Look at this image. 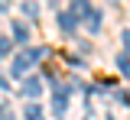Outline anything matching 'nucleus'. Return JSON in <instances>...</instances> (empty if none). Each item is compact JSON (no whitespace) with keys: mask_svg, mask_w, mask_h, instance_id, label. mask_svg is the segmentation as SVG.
Segmentation results:
<instances>
[{"mask_svg":"<svg viewBox=\"0 0 130 120\" xmlns=\"http://www.w3.org/2000/svg\"><path fill=\"white\" fill-rule=\"evenodd\" d=\"M26 120H42V110H39L36 104H29V107H26Z\"/></svg>","mask_w":130,"mask_h":120,"instance_id":"8","label":"nucleus"},{"mask_svg":"<svg viewBox=\"0 0 130 120\" xmlns=\"http://www.w3.org/2000/svg\"><path fill=\"white\" fill-rule=\"evenodd\" d=\"M68 13H72L75 19H88L91 13H94V10H91V3H88V0H72V7H68Z\"/></svg>","mask_w":130,"mask_h":120,"instance_id":"2","label":"nucleus"},{"mask_svg":"<svg viewBox=\"0 0 130 120\" xmlns=\"http://www.w3.org/2000/svg\"><path fill=\"white\" fill-rule=\"evenodd\" d=\"M10 49H13V46H10V39L3 36V39H0V55H10Z\"/></svg>","mask_w":130,"mask_h":120,"instance_id":"10","label":"nucleus"},{"mask_svg":"<svg viewBox=\"0 0 130 120\" xmlns=\"http://www.w3.org/2000/svg\"><path fill=\"white\" fill-rule=\"evenodd\" d=\"M117 101L124 104V107H130V94H127V91H117Z\"/></svg>","mask_w":130,"mask_h":120,"instance_id":"11","label":"nucleus"},{"mask_svg":"<svg viewBox=\"0 0 130 120\" xmlns=\"http://www.w3.org/2000/svg\"><path fill=\"white\" fill-rule=\"evenodd\" d=\"M46 52H49V49H23V52L13 58V68H10V71H13V78L26 75L36 62H42V58H46Z\"/></svg>","mask_w":130,"mask_h":120,"instance_id":"1","label":"nucleus"},{"mask_svg":"<svg viewBox=\"0 0 130 120\" xmlns=\"http://www.w3.org/2000/svg\"><path fill=\"white\" fill-rule=\"evenodd\" d=\"M3 120H13V114H10V107H3Z\"/></svg>","mask_w":130,"mask_h":120,"instance_id":"13","label":"nucleus"},{"mask_svg":"<svg viewBox=\"0 0 130 120\" xmlns=\"http://www.w3.org/2000/svg\"><path fill=\"white\" fill-rule=\"evenodd\" d=\"M13 36H16V42H26V39H29V29H26L23 23H13Z\"/></svg>","mask_w":130,"mask_h":120,"instance_id":"6","label":"nucleus"},{"mask_svg":"<svg viewBox=\"0 0 130 120\" xmlns=\"http://www.w3.org/2000/svg\"><path fill=\"white\" fill-rule=\"evenodd\" d=\"M120 39H124V49H127V55H130V29H124V33H120Z\"/></svg>","mask_w":130,"mask_h":120,"instance_id":"12","label":"nucleus"},{"mask_svg":"<svg viewBox=\"0 0 130 120\" xmlns=\"http://www.w3.org/2000/svg\"><path fill=\"white\" fill-rule=\"evenodd\" d=\"M85 26H88V29H91V33H98V29H101V13H98V10H94V13H91V16L85 19Z\"/></svg>","mask_w":130,"mask_h":120,"instance_id":"7","label":"nucleus"},{"mask_svg":"<svg viewBox=\"0 0 130 120\" xmlns=\"http://www.w3.org/2000/svg\"><path fill=\"white\" fill-rule=\"evenodd\" d=\"M39 91H42V81L39 78H26L23 81V94L26 97H39Z\"/></svg>","mask_w":130,"mask_h":120,"instance_id":"3","label":"nucleus"},{"mask_svg":"<svg viewBox=\"0 0 130 120\" xmlns=\"http://www.w3.org/2000/svg\"><path fill=\"white\" fill-rule=\"evenodd\" d=\"M117 71L124 75V78H130V55L124 52V55H117Z\"/></svg>","mask_w":130,"mask_h":120,"instance_id":"4","label":"nucleus"},{"mask_svg":"<svg viewBox=\"0 0 130 120\" xmlns=\"http://www.w3.org/2000/svg\"><path fill=\"white\" fill-rule=\"evenodd\" d=\"M59 26H62L65 33H72V29H75V16H72V13H59Z\"/></svg>","mask_w":130,"mask_h":120,"instance_id":"5","label":"nucleus"},{"mask_svg":"<svg viewBox=\"0 0 130 120\" xmlns=\"http://www.w3.org/2000/svg\"><path fill=\"white\" fill-rule=\"evenodd\" d=\"M23 10H26V13H29V16H39V7H36V3H32V0H26V3H23Z\"/></svg>","mask_w":130,"mask_h":120,"instance_id":"9","label":"nucleus"}]
</instances>
